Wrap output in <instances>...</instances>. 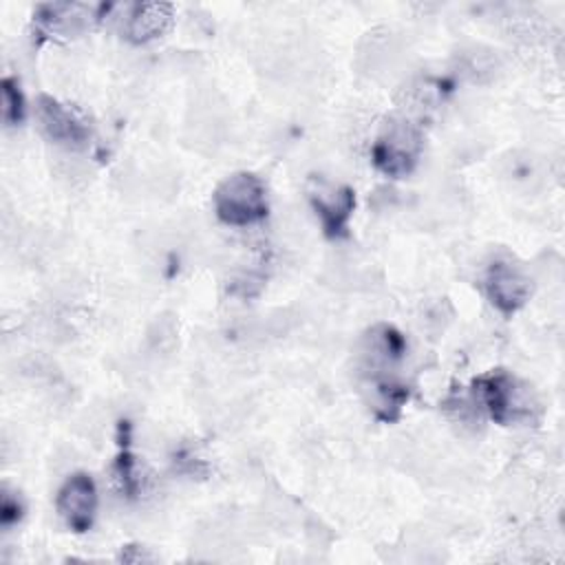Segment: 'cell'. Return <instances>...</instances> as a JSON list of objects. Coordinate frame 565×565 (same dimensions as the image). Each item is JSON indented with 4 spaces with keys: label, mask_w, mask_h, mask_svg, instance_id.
Segmentation results:
<instances>
[{
    "label": "cell",
    "mask_w": 565,
    "mask_h": 565,
    "mask_svg": "<svg viewBox=\"0 0 565 565\" xmlns=\"http://www.w3.org/2000/svg\"><path fill=\"white\" fill-rule=\"evenodd\" d=\"M479 393H481L483 406L501 424L516 422L519 417L530 413V404L525 399L523 388L516 384L514 377L505 373L483 377L479 382Z\"/></svg>",
    "instance_id": "obj_2"
},
{
    "label": "cell",
    "mask_w": 565,
    "mask_h": 565,
    "mask_svg": "<svg viewBox=\"0 0 565 565\" xmlns=\"http://www.w3.org/2000/svg\"><path fill=\"white\" fill-rule=\"evenodd\" d=\"M214 207L218 218L230 225L256 223L267 214L265 188L254 174H234L218 185Z\"/></svg>",
    "instance_id": "obj_1"
},
{
    "label": "cell",
    "mask_w": 565,
    "mask_h": 565,
    "mask_svg": "<svg viewBox=\"0 0 565 565\" xmlns=\"http://www.w3.org/2000/svg\"><path fill=\"white\" fill-rule=\"evenodd\" d=\"M415 154H417V137L404 124L391 126L388 132L380 139L375 150L377 163L391 174L406 172L415 161Z\"/></svg>",
    "instance_id": "obj_6"
},
{
    "label": "cell",
    "mask_w": 565,
    "mask_h": 565,
    "mask_svg": "<svg viewBox=\"0 0 565 565\" xmlns=\"http://www.w3.org/2000/svg\"><path fill=\"white\" fill-rule=\"evenodd\" d=\"M97 508L95 483L86 475L71 477L57 494V512L75 532H86L93 523Z\"/></svg>",
    "instance_id": "obj_3"
},
{
    "label": "cell",
    "mask_w": 565,
    "mask_h": 565,
    "mask_svg": "<svg viewBox=\"0 0 565 565\" xmlns=\"http://www.w3.org/2000/svg\"><path fill=\"white\" fill-rule=\"evenodd\" d=\"M486 289L501 311H514L527 296V278L510 260H494L486 276Z\"/></svg>",
    "instance_id": "obj_4"
},
{
    "label": "cell",
    "mask_w": 565,
    "mask_h": 565,
    "mask_svg": "<svg viewBox=\"0 0 565 565\" xmlns=\"http://www.w3.org/2000/svg\"><path fill=\"white\" fill-rule=\"evenodd\" d=\"M2 99H4V119L7 121H15L22 117V97L20 90H15L11 79H4L2 84Z\"/></svg>",
    "instance_id": "obj_9"
},
{
    "label": "cell",
    "mask_w": 565,
    "mask_h": 565,
    "mask_svg": "<svg viewBox=\"0 0 565 565\" xmlns=\"http://www.w3.org/2000/svg\"><path fill=\"white\" fill-rule=\"evenodd\" d=\"M316 212L322 218V225L329 234H340L347 227L349 214L353 210V194L349 188H342L331 181H316V188L309 192Z\"/></svg>",
    "instance_id": "obj_5"
},
{
    "label": "cell",
    "mask_w": 565,
    "mask_h": 565,
    "mask_svg": "<svg viewBox=\"0 0 565 565\" xmlns=\"http://www.w3.org/2000/svg\"><path fill=\"white\" fill-rule=\"evenodd\" d=\"M168 7L163 4H139L126 22V31L135 40H148L159 35L168 24Z\"/></svg>",
    "instance_id": "obj_8"
},
{
    "label": "cell",
    "mask_w": 565,
    "mask_h": 565,
    "mask_svg": "<svg viewBox=\"0 0 565 565\" xmlns=\"http://www.w3.org/2000/svg\"><path fill=\"white\" fill-rule=\"evenodd\" d=\"M40 121L42 128L46 130V135L60 143H68V146H77L86 139V128L84 124L64 106H60L57 102H53L51 97H42L40 99Z\"/></svg>",
    "instance_id": "obj_7"
}]
</instances>
